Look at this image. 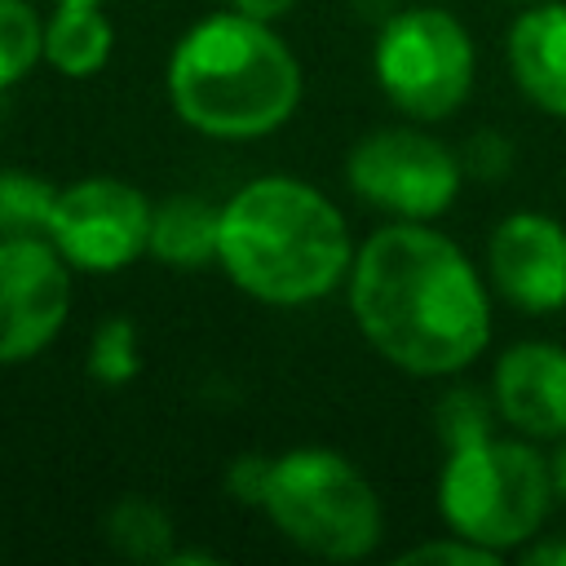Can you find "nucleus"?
<instances>
[{
	"instance_id": "f8f14e48",
	"label": "nucleus",
	"mask_w": 566,
	"mask_h": 566,
	"mask_svg": "<svg viewBox=\"0 0 566 566\" xmlns=\"http://www.w3.org/2000/svg\"><path fill=\"white\" fill-rule=\"evenodd\" d=\"M517 88L548 115L566 119V4L531 0L504 40Z\"/></svg>"
},
{
	"instance_id": "20e7f679",
	"label": "nucleus",
	"mask_w": 566,
	"mask_h": 566,
	"mask_svg": "<svg viewBox=\"0 0 566 566\" xmlns=\"http://www.w3.org/2000/svg\"><path fill=\"white\" fill-rule=\"evenodd\" d=\"M548 509V460L531 442L482 433L460 447H447L438 473V513L455 535L491 553H509L544 531Z\"/></svg>"
},
{
	"instance_id": "9d476101",
	"label": "nucleus",
	"mask_w": 566,
	"mask_h": 566,
	"mask_svg": "<svg viewBox=\"0 0 566 566\" xmlns=\"http://www.w3.org/2000/svg\"><path fill=\"white\" fill-rule=\"evenodd\" d=\"M486 270L509 305L526 314L566 310V226L531 208L509 212L491 230Z\"/></svg>"
},
{
	"instance_id": "6e6552de",
	"label": "nucleus",
	"mask_w": 566,
	"mask_h": 566,
	"mask_svg": "<svg viewBox=\"0 0 566 566\" xmlns=\"http://www.w3.org/2000/svg\"><path fill=\"white\" fill-rule=\"evenodd\" d=\"M155 203L119 177H80L57 186L49 243L66 256L71 270L115 274L150 252Z\"/></svg>"
},
{
	"instance_id": "f3484780",
	"label": "nucleus",
	"mask_w": 566,
	"mask_h": 566,
	"mask_svg": "<svg viewBox=\"0 0 566 566\" xmlns=\"http://www.w3.org/2000/svg\"><path fill=\"white\" fill-rule=\"evenodd\" d=\"M44 62V18L31 0H0V93L22 84Z\"/></svg>"
},
{
	"instance_id": "423d86ee",
	"label": "nucleus",
	"mask_w": 566,
	"mask_h": 566,
	"mask_svg": "<svg viewBox=\"0 0 566 566\" xmlns=\"http://www.w3.org/2000/svg\"><path fill=\"white\" fill-rule=\"evenodd\" d=\"M371 71L380 93L420 124L455 115L473 93V40L464 22L438 4H416L394 13L371 49Z\"/></svg>"
},
{
	"instance_id": "39448f33",
	"label": "nucleus",
	"mask_w": 566,
	"mask_h": 566,
	"mask_svg": "<svg viewBox=\"0 0 566 566\" xmlns=\"http://www.w3.org/2000/svg\"><path fill=\"white\" fill-rule=\"evenodd\" d=\"M261 509L310 557L358 562L380 544L385 513L371 482L332 447H292L265 464Z\"/></svg>"
},
{
	"instance_id": "f03ea898",
	"label": "nucleus",
	"mask_w": 566,
	"mask_h": 566,
	"mask_svg": "<svg viewBox=\"0 0 566 566\" xmlns=\"http://www.w3.org/2000/svg\"><path fill=\"white\" fill-rule=\"evenodd\" d=\"M354 239L336 203L301 177H256L221 203L217 265L261 305H310L349 279Z\"/></svg>"
},
{
	"instance_id": "4468645a",
	"label": "nucleus",
	"mask_w": 566,
	"mask_h": 566,
	"mask_svg": "<svg viewBox=\"0 0 566 566\" xmlns=\"http://www.w3.org/2000/svg\"><path fill=\"white\" fill-rule=\"evenodd\" d=\"M115 53V31L102 4H57L44 18V62L66 80L97 75Z\"/></svg>"
},
{
	"instance_id": "393cba45",
	"label": "nucleus",
	"mask_w": 566,
	"mask_h": 566,
	"mask_svg": "<svg viewBox=\"0 0 566 566\" xmlns=\"http://www.w3.org/2000/svg\"><path fill=\"white\" fill-rule=\"evenodd\" d=\"M57 4H102V0H57Z\"/></svg>"
},
{
	"instance_id": "a211bd4d",
	"label": "nucleus",
	"mask_w": 566,
	"mask_h": 566,
	"mask_svg": "<svg viewBox=\"0 0 566 566\" xmlns=\"http://www.w3.org/2000/svg\"><path fill=\"white\" fill-rule=\"evenodd\" d=\"M142 371V336L137 323L124 314H111L97 323L93 340H88V376L106 389H119L128 380H137Z\"/></svg>"
},
{
	"instance_id": "0eeeda50",
	"label": "nucleus",
	"mask_w": 566,
	"mask_h": 566,
	"mask_svg": "<svg viewBox=\"0 0 566 566\" xmlns=\"http://www.w3.org/2000/svg\"><path fill=\"white\" fill-rule=\"evenodd\" d=\"M345 181L389 221H433L455 203L464 164L451 146L420 128H380L354 142Z\"/></svg>"
},
{
	"instance_id": "f257e3e1",
	"label": "nucleus",
	"mask_w": 566,
	"mask_h": 566,
	"mask_svg": "<svg viewBox=\"0 0 566 566\" xmlns=\"http://www.w3.org/2000/svg\"><path fill=\"white\" fill-rule=\"evenodd\" d=\"M349 314L363 340L411 376H455L491 340V296L455 239L429 221L371 230L349 261Z\"/></svg>"
},
{
	"instance_id": "6ab92c4d",
	"label": "nucleus",
	"mask_w": 566,
	"mask_h": 566,
	"mask_svg": "<svg viewBox=\"0 0 566 566\" xmlns=\"http://www.w3.org/2000/svg\"><path fill=\"white\" fill-rule=\"evenodd\" d=\"M491 420H500L495 411V398H482L478 389H451L442 402H438V429L447 438V447H460L469 438H482L491 433Z\"/></svg>"
},
{
	"instance_id": "5701e85b",
	"label": "nucleus",
	"mask_w": 566,
	"mask_h": 566,
	"mask_svg": "<svg viewBox=\"0 0 566 566\" xmlns=\"http://www.w3.org/2000/svg\"><path fill=\"white\" fill-rule=\"evenodd\" d=\"M526 562L531 566H566V535H557V539L535 535V544L526 548Z\"/></svg>"
},
{
	"instance_id": "aec40b11",
	"label": "nucleus",
	"mask_w": 566,
	"mask_h": 566,
	"mask_svg": "<svg viewBox=\"0 0 566 566\" xmlns=\"http://www.w3.org/2000/svg\"><path fill=\"white\" fill-rule=\"evenodd\" d=\"M398 562H402V566H407V562H455V566H495V562H500V553H491V548H482V544H473V539H464V535H455V531H451V539H424V544L407 548V553H402Z\"/></svg>"
},
{
	"instance_id": "1a4fd4ad",
	"label": "nucleus",
	"mask_w": 566,
	"mask_h": 566,
	"mask_svg": "<svg viewBox=\"0 0 566 566\" xmlns=\"http://www.w3.org/2000/svg\"><path fill=\"white\" fill-rule=\"evenodd\" d=\"M71 314V265L44 234L0 239V367L44 354Z\"/></svg>"
},
{
	"instance_id": "a878e982",
	"label": "nucleus",
	"mask_w": 566,
	"mask_h": 566,
	"mask_svg": "<svg viewBox=\"0 0 566 566\" xmlns=\"http://www.w3.org/2000/svg\"><path fill=\"white\" fill-rule=\"evenodd\" d=\"M517 4H531V0H517Z\"/></svg>"
},
{
	"instance_id": "7ed1b4c3",
	"label": "nucleus",
	"mask_w": 566,
	"mask_h": 566,
	"mask_svg": "<svg viewBox=\"0 0 566 566\" xmlns=\"http://www.w3.org/2000/svg\"><path fill=\"white\" fill-rule=\"evenodd\" d=\"M168 102L181 124L221 142L283 128L301 106V62L270 22L221 9L181 31L168 53Z\"/></svg>"
},
{
	"instance_id": "9b49d317",
	"label": "nucleus",
	"mask_w": 566,
	"mask_h": 566,
	"mask_svg": "<svg viewBox=\"0 0 566 566\" xmlns=\"http://www.w3.org/2000/svg\"><path fill=\"white\" fill-rule=\"evenodd\" d=\"M491 398L522 438H566V345L517 340L495 358Z\"/></svg>"
},
{
	"instance_id": "412c9836",
	"label": "nucleus",
	"mask_w": 566,
	"mask_h": 566,
	"mask_svg": "<svg viewBox=\"0 0 566 566\" xmlns=\"http://www.w3.org/2000/svg\"><path fill=\"white\" fill-rule=\"evenodd\" d=\"M265 464H270V460H261V455H243V460H234V464H230V491H234L239 500H248V504H261Z\"/></svg>"
},
{
	"instance_id": "b1692460",
	"label": "nucleus",
	"mask_w": 566,
	"mask_h": 566,
	"mask_svg": "<svg viewBox=\"0 0 566 566\" xmlns=\"http://www.w3.org/2000/svg\"><path fill=\"white\" fill-rule=\"evenodd\" d=\"M548 478H553V495L566 504V438H557V451L548 460Z\"/></svg>"
},
{
	"instance_id": "2eb2a0df",
	"label": "nucleus",
	"mask_w": 566,
	"mask_h": 566,
	"mask_svg": "<svg viewBox=\"0 0 566 566\" xmlns=\"http://www.w3.org/2000/svg\"><path fill=\"white\" fill-rule=\"evenodd\" d=\"M57 186L31 168H0V239L44 234L53 221Z\"/></svg>"
},
{
	"instance_id": "ddd939ff",
	"label": "nucleus",
	"mask_w": 566,
	"mask_h": 566,
	"mask_svg": "<svg viewBox=\"0 0 566 566\" xmlns=\"http://www.w3.org/2000/svg\"><path fill=\"white\" fill-rule=\"evenodd\" d=\"M221 239V203H208L203 195H168L155 203L150 217V256L177 270H195L217 261Z\"/></svg>"
},
{
	"instance_id": "dca6fc26",
	"label": "nucleus",
	"mask_w": 566,
	"mask_h": 566,
	"mask_svg": "<svg viewBox=\"0 0 566 566\" xmlns=\"http://www.w3.org/2000/svg\"><path fill=\"white\" fill-rule=\"evenodd\" d=\"M106 535L124 557H137V562H168V553H172L168 548V539H172L168 513L142 495H128L111 509Z\"/></svg>"
},
{
	"instance_id": "4be33fe9",
	"label": "nucleus",
	"mask_w": 566,
	"mask_h": 566,
	"mask_svg": "<svg viewBox=\"0 0 566 566\" xmlns=\"http://www.w3.org/2000/svg\"><path fill=\"white\" fill-rule=\"evenodd\" d=\"M230 9H239L248 18H261V22H279L283 13L296 9V0H230Z\"/></svg>"
}]
</instances>
